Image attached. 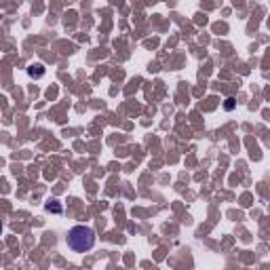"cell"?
Listing matches in <instances>:
<instances>
[{
    "label": "cell",
    "instance_id": "obj_3",
    "mask_svg": "<svg viewBox=\"0 0 270 270\" xmlns=\"http://www.w3.org/2000/svg\"><path fill=\"white\" fill-rule=\"evenodd\" d=\"M46 211H53V213H62V207L55 205V203H49V205H46Z\"/></svg>",
    "mask_w": 270,
    "mask_h": 270
},
{
    "label": "cell",
    "instance_id": "obj_1",
    "mask_svg": "<svg viewBox=\"0 0 270 270\" xmlns=\"http://www.w3.org/2000/svg\"><path fill=\"white\" fill-rule=\"evenodd\" d=\"M68 247L76 251V253H85V251H91L93 247H95V230H93L91 226H74L70 228L68 232Z\"/></svg>",
    "mask_w": 270,
    "mask_h": 270
},
{
    "label": "cell",
    "instance_id": "obj_2",
    "mask_svg": "<svg viewBox=\"0 0 270 270\" xmlns=\"http://www.w3.org/2000/svg\"><path fill=\"white\" fill-rule=\"evenodd\" d=\"M42 74H44V70H42L40 64H36V66L30 68V76H42Z\"/></svg>",
    "mask_w": 270,
    "mask_h": 270
}]
</instances>
